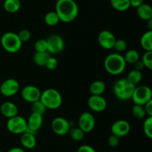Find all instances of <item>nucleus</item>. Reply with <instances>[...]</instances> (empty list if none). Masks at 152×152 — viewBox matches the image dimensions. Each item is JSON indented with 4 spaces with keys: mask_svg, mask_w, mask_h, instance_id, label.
I'll list each match as a JSON object with an SVG mask.
<instances>
[{
    "mask_svg": "<svg viewBox=\"0 0 152 152\" xmlns=\"http://www.w3.org/2000/svg\"><path fill=\"white\" fill-rule=\"evenodd\" d=\"M115 42L116 38L114 34L111 31L107 30L101 31L98 36V42L99 45L105 50L114 48Z\"/></svg>",
    "mask_w": 152,
    "mask_h": 152,
    "instance_id": "obj_13",
    "label": "nucleus"
},
{
    "mask_svg": "<svg viewBox=\"0 0 152 152\" xmlns=\"http://www.w3.org/2000/svg\"><path fill=\"white\" fill-rule=\"evenodd\" d=\"M137 13L142 20L148 21L152 19V7L148 4H142L137 7Z\"/></svg>",
    "mask_w": 152,
    "mask_h": 152,
    "instance_id": "obj_19",
    "label": "nucleus"
},
{
    "mask_svg": "<svg viewBox=\"0 0 152 152\" xmlns=\"http://www.w3.org/2000/svg\"><path fill=\"white\" fill-rule=\"evenodd\" d=\"M126 79H127L131 83H132V84L135 86V85L138 84V83L142 80V73H141V71L133 69L129 73L128 77Z\"/></svg>",
    "mask_w": 152,
    "mask_h": 152,
    "instance_id": "obj_27",
    "label": "nucleus"
},
{
    "mask_svg": "<svg viewBox=\"0 0 152 152\" xmlns=\"http://www.w3.org/2000/svg\"><path fill=\"white\" fill-rule=\"evenodd\" d=\"M0 111L4 117L8 119L15 117L18 114L17 106L11 102H4L1 104Z\"/></svg>",
    "mask_w": 152,
    "mask_h": 152,
    "instance_id": "obj_17",
    "label": "nucleus"
},
{
    "mask_svg": "<svg viewBox=\"0 0 152 152\" xmlns=\"http://www.w3.org/2000/svg\"><path fill=\"white\" fill-rule=\"evenodd\" d=\"M111 130L112 134L120 138L126 136L129 133L131 130V126L129 122L126 120H120L113 123Z\"/></svg>",
    "mask_w": 152,
    "mask_h": 152,
    "instance_id": "obj_14",
    "label": "nucleus"
},
{
    "mask_svg": "<svg viewBox=\"0 0 152 152\" xmlns=\"http://www.w3.org/2000/svg\"><path fill=\"white\" fill-rule=\"evenodd\" d=\"M27 128V120L21 116L16 115L7 120V129L12 134H22L26 132Z\"/></svg>",
    "mask_w": 152,
    "mask_h": 152,
    "instance_id": "obj_7",
    "label": "nucleus"
},
{
    "mask_svg": "<svg viewBox=\"0 0 152 152\" xmlns=\"http://www.w3.org/2000/svg\"><path fill=\"white\" fill-rule=\"evenodd\" d=\"M57 65H58L57 59H56L55 57H53V56H50V58L48 59L47 62H46V64L45 66L48 70L52 71V70L56 69V68L57 67Z\"/></svg>",
    "mask_w": 152,
    "mask_h": 152,
    "instance_id": "obj_36",
    "label": "nucleus"
},
{
    "mask_svg": "<svg viewBox=\"0 0 152 152\" xmlns=\"http://www.w3.org/2000/svg\"><path fill=\"white\" fill-rule=\"evenodd\" d=\"M7 152H25V151L22 148H19V147H14V148H12L10 150H8Z\"/></svg>",
    "mask_w": 152,
    "mask_h": 152,
    "instance_id": "obj_42",
    "label": "nucleus"
},
{
    "mask_svg": "<svg viewBox=\"0 0 152 152\" xmlns=\"http://www.w3.org/2000/svg\"><path fill=\"white\" fill-rule=\"evenodd\" d=\"M132 99L133 100L134 105H144L148 101L152 99L151 89L146 86L135 87Z\"/></svg>",
    "mask_w": 152,
    "mask_h": 152,
    "instance_id": "obj_6",
    "label": "nucleus"
},
{
    "mask_svg": "<svg viewBox=\"0 0 152 152\" xmlns=\"http://www.w3.org/2000/svg\"><path fill=\"white\" fill-rule=\"evenodd\" d=\"M46 110H47V108H45L44 104L40 100H38L32 103V106H31L32 113H36V114H40V115L42 116L45 113Z\"/></svg>",
    "mask_w": 152,
    "mask_h": 152,
    "instance_id": "obj_29",
    "label": "nucleus"
},
{
    "mask_svg": "<svg viewBox=\"0 0 152 152\" xmlns=\"http://www.w3.org/2000/svg\"><path fill=\"white\" fill-rule=\"evenodd\" d=\"M50 54L48 51L45 52H36L33 56V60L34 63L40 67L45 65L48 59L50 58Z\"/></svg>",
    "mask_w": 152,
    "mask_h": 152,
    "instance_id": "obj_21",
    "label": "nucleus"
},
{
    "mask_svg": "<svg viewBox=\"0 0 152 152\" xmlns=\"http://www.w3.org/2000/svg\"><path fill=\"white\" fill-rule=\"evenodd\" d=\"M114 48L118 52H123L127 48V43L124 39H116Z\"/></svg>",
    "mask_w": 152,
    "mask_h": 152,
    "instance_id": "obj_34",
    "label": "nucleus"
},
{
    "mask_svg": "<svg viewBox=\"0 0 152 152\" xmlns=\"http://www.w3.org/2000/svg\"><path fill=\"white\" fill-rule=\"evenodd\" d=\"M77 152H96L94 148L88 145H81L77 150Z\"/></svg>",
    "mask_w": 152,
    "mask_h": 152,
    "instance_id": "obj_38",
    "label": "nucleus"
},
{
    "mask_svg": "<svg viewBox=\"0 0 152 152\" xmlns=\"http://www.w3.org/2000/svg\"><path fill=\"white\" fill-rule=\"evenodd\" d=\"M55 12L59 20L63 22H71L77 17L79 7L74 0H57Z\"/></svg>",
    "mask_w": 152,
    "mask_h": 152,
    "instance_id": "obj_1",
    "label": "nucleus"
},
{
    "mask_svg": "<svg viewBox=\"0 0 152 152\" xmlns=\"http://www.w3.org/2000/svg\"><path fill=\"white\" fill-rule=\"evenodd\" d=\"M40 101L44 104L47 109H57L62 102V95L54 88H48L42 92Z\"/></svg>",
    "mask_w": 152,
    "mask_h": 152,
    "instance_id": "obj_4",
    "label": "nucleus"
},
{
    "mask_svg": "<svg viewBox=\"0 0 152 152\" xmlns=\"http://www.w3.org/2000/svg\"><path fill=\"white\" fill-rule=\"evenodd\" d=\"M147 22H148V23H147V28H148V31H152V19H149Z\"/></svg>",
    "mask_w": 152,
    "mask_h": 152,
    "instance_id": "obj_43",
    "label": "nucleus"
},
{
    "mask_svg": "<svg viewBox=\"0 0 152 152\" xmlns=\"http://www.w3.org/2000/svg\"><path fill=\"white\" fill-rule=\"evenodd\" d=\"M110 1L111 6L117 11H126L131 7L129 0H110Z\"/></svg>",
    "mask_w": 152,
    "mask_h": 152,
    "instance_id": "obj_24",
    "label": "nucleus"
},
{
    "mask_svg": "<svg viewBox=\"0 0 152 152\" xmlns=\"http://www.w3.org/2000/svg\"><path fill=\"white\" fill-rule=\"evenodd\" d=\"M89 90H90V92L92 95L102 96V94L105 91V83L101 81V80H96V81L93 82L91 84Z\"/></svg>",
    "mask_w": 152,
    "mask_h": 152,
    "instance_id": "obj_20",
    "label": "nucleus"
},
{
    "mask_svg": "<svg viewBox=\"0 0 152 152\" xmlns=\"http://www.w3.org/2000/svg\"><path fill=\"white\" fill-rule=\"evenodd\" d=\"M41 91L34 86H27L22 90V97L26 102L34 103L39 100L41 96Z\"/></svg>",
    "mask_w": 152,
    "mask_h": 152,
    "instance_id": "obj_12",
    "label": "nucleus"
},
{
    "mask_svg": "<svg viewBox=\"0 0 152 152\" xmlns=\"http://www.w3.org/2000/svg\"><path fill=\"white\" fill-rule=\"evenodd\" d=\"M123 57H124L126 63L134 64L140 59V54L137 50L131 49L126 52Z\"/></svg>",
    "mask_w": 152,
    "mask_h": 152,
    "instance_id": "obj_25",
    "label": "nucleus"
},
{
    "mask_svg": "<svg viewBox=\"0 0 152 152\" xmlns=\"http://www.w3.org/2000/svg\"><path fill=\"white\" fill-rule=\"evenodd\" d=\"M18 37H19V39L22 41V42H25L29 41L30 39H31V34L28 30L24 29L22 30L21 31H19V33L18 34Z\"/></svg>",
    "mask_w": 152,
    "mask_h": 152,
    "instance_id": "obj_35",
    "label": "nucleus"
},
{
    "mask_svg": "<svg viewBox=\"0 0 152 152\" xmlns=\"http://www.w3.org/2000/svg\"><path fill=\"white\" fill-rule=\"evenodd\" d=\"M88 105L91 110L95 112H102L106 108V99L102 96L91 95L88 100Z\"/></svg>",
    "mask_w": 152,
    "mask_h": 152,
    "instance_id": "obj_15",
    "label": "nucleus"
},
{
    "mask_svg": "<svg viewBox=\"0 0 152 152\" xmlns=\"http://www.w3.org/2000/svg\"><path fill=\"white\" fill-rule=\"evenodd\" d=\"M68 133H69L71 139L75 141H81L85 136V133L79 127L72 128V129L71 128Z\"/></svg>",
    "mask_w": 152,
    "mask_h": 152,
    "instance_id": "obj_28",
    "label": "nucleus"
},
{
    "mask_svg": "<svg viewBox=\"0 0 152 152\" xmlns=\"http://www.w3.org/2000/svg\"><path fill=\"white\" fill-rule=\"evenodd\" d=\"M132 114L137 119H142L146 116L145 108L143 105H134L132 108Z\"/></svg>",
    "mask_w": 152,
    "mask_h": 152,
    "instance_id": "obj_30",
    "label": "nucleus"
},
{
    "mask_svg": "<svg viewBox=\"0 0 152 152\" xmlns=\"http://www.w3.org/2000/svg\"><path fill=\"white\" fill-rule=\"evenodd\" d=\"M141 61L145 68L149 70L152 69V50L151 51H145V53L142 56Z\"/></svg>",
    "mask_w": 152,
    "mask_h": 152,
    "instance_id": "obj_32",
    "label": "nucleus"
},
{
    "mask_svg": "<svg viewBox=\"0 0 152 152\" xmlns=\"http://www.w3.org/2000/svg\"><path fill=\"white\" fill-rule=\"evenodd\" d=\"M19 90V83L15 79H8L1 83L0 87L1 94L4 96L10 97L17 94Z\"/></svg>",
    "mask_w": 152,
    "mask_h": 152,
    "instance_id": "obj_10",
    "label": "nucleus"
},
{
    "mask_svg": "<svg viewBox=\"0 0 152 152\" xmlns=\"http://www.w3.org/2000/svg\"><path fill=\"white\" fill-rule=\"evenodd\" d=\"M143 106L145 108L146 115H148V117H152V99L148 101Z\"/></svg>",
    "mask_w": 152,
    "mask_h": 152,
    "instance_id": "obj_39",
    "label": "nucleus"
},
{
    "mask_svg": "<svg viewBox=\"0 0 152 152\" xmlns=\"http://www.w3.org/2000/svg\"><path fill=\"white\" fill-rule=\"evenodd\" d=\"M59 18L55 11H50L45 16V22L48 26H55L59 22Z\"/></svg>",
    "mask_w": 152,
    "mask_h": 152,
    "instance_id": "obj_26",
    "label": "nucleus"
},
{
    "mask_svg": "<svg viewBox=\"0 0 152 152\" xmlns=\"http://www.w3.org/2000/svg\"><path fill=\"white\" fill-rule=\"evenodd\" d=\"M120 138L114 134H111L108 139V144L111 147H116L119 145Z\"/></svg>",
    "mask_w": 152,
    "mask_h": 152,
    "instance_id": "obj_37",
    "label": "nucleus"
},
{
    "mask_svg": "<svg viewBox=\"0 0 152 152\" xmlns=\"http://www.w3.org/2000/svg\"><path fill=\"white\" fill-rule=\"evenodd\" d=\"M3 5L7 13H14L20 9L22 3L20 0H5Z\"/></svg>",
    "mask_w": 152,
    "mask_h": 152,
    "instance_id": "obj_22",
    "label": "nucleus"
},
{
    "mask_svg": "<svg viewBox=\"0 0 152 152\" xmlns=\"http://www.w3.org/2000/svg\"><path fill=\"white\" fill-rule=\"evenodd\" d=\"M129 1H130L131 6L134 7H138L144 2V0H129Z\"/></svg>",
    "mask_w": 152,
    "mask_h": 152,
    "instance_id": "obj_40",
    "label": "nucleus"
},
{
    "mask_svg": "<svg viewBox=\"0 0 152 152\" xmlns=\"http://www.w3.org/2000/svg\"><path fill=\"white\" fill-rule=\"evenodd\" d=\"M96 121L92 114L89 112H83L80 116L78 120V127L84 133H89L92 132L95 127Z\"/></svg>",
    "mask_w": 152,
    "mask_h": 152,
    "instance_id": "obj_9",
    "label": "nucleus"
},
{
    "mask_svg": "<svg viewBox=\"0 0 152 152\" xmlns=\"http://www.w3.org/2000/svg\"><path fill=\"white\" fill-rule=\"evenodd\" d=\"M20 142L22 146L25 148H28V149H32L37 145V140H36L35 134L27 132L22 134Z\"/></svg>",
    "mask_w": 152,
    "mask_h": 152,
    "instance_id": "obj_18",
    "label": "nucleus"
},
{
    "mask_svg": "<svg viewBox=\"0 0 152 152\" xmlns=\"http://www.w3.org/2000/svg\"><path fill=\"white\" fill-rule=\"evenodd\" d=\"M48 52L50 54H57L63 50L65 43L62 37L57 34H52L46 39Z\"/></svg>",
    "mask_w": 152,
    "mask_h": 152,
    "instance_id": "obj_8",
    "label": "nucleus"
},
{
    "mask_svg": "<svg viewBox=\"0 0 152 152\" xmlns=\"http://www.w3.org/2000/svg\"><path fill=\"white\" fill-rule=\"evenodd\" d=\"M134 65V66H135L134 69L137 70V71H141V70L143 69L144 67H145V66H144L143 63L142 62V61L140 60V59L137 61V62H135Z\"/></svg>",
    "mask_w": 152,
    "mask_h": 152,
    "instance_id": "obj_41",
    "label": "nucleus"
},
{
    "mask_svg": "<svg viewBox=\"0 0 152 152\" xmlns=\"http://www.w3.org/2000/svg\"><path fill=\"white\" fill-rule=\"evenodd\" d=\"M42 122V116L36 113H31L27 121L28 128L26 132L35 134V132H37L41 128Z\"/></svg>",
    "mask_w": 152,
    "mask_h": 152,
    "instance_id": "obj_16",
    "label": "nucleus"
},
{
    "mask_svg": "<svg viewBox=\"0 0 152 152\" xmlns=\"http://www.w3.org/2000/svg\"><path fill=\"white\" fill-rule=\"evenodd\" d=\"M136 86L131 83L126 78H122L116 81L113 87L114 94L120 100L132 99Z\"/></svg>",
    "mask_w": 152,
    "mask_h": 152,
    "instance_id": "obj_3",
    "label": "nucleus"
},
{
    "mask_svg": "<svg viewBox=\"0 0 152 152\" xmlns=\"http://www.w3.org/2000/svg\"><path fill=\"white\" fill-rule=\"evenodd\" d=\"M104 67L108 74L111 75H119L126 69V62L123 55L114 53L105 57Z\"/></svg>",
    "mask_w": 152,
    "mask_h": 152,
    "instance_id": "obj_2",
    "label": "nucleus"
},
{
    "mask_svg": "<svg viewBox=\"0 0 152 152\" xmlns=\"http://www.w3.org/2000/svg\"><path fill=\"white\" fill-rule=\"evenodd\" d=\"M140 44L145 51L152 50V31L144 33L140 39Z\"/></svg>",
    "mask_w": 152,
    "mask_h": 152,
    "instance_id": "obj_23",
    "label": "nucleus"
},
{
    "mask_svg": "<svg viewBox=\"0 0 152 152\" xmlns=\"http://www.w3.org/2000/svg\"><path fill=\"white\" fill-rule=\"evenodd\" d=\"M34 48L36 52H45L48 51V46L46 39H38L34 44Z\"/></svg>",
    "mask_w": 152,
    "mask_h": 152,
    "instance_id": "obj_33",
    "label": "nucleus"
},
{
    "mask_svg": "<svg viewBox=\"0 0 152 152\" xmlns=\"http://www.w3.org/2000/svg\"><path fill=\"white\" fill-rule=\"evenodd\" d=\"M143 132L149 139L152 138V117H148L143 123Z\"/></svg>",
    "mask_w": 152,
    "mask_h": 152,
    "instance_id": "obj_31",
    "label": "nucleus"
},
{
    "mask_svg": "<svg viewBox=\"0 0 152 152\" xmlns=\"http://www.w3.org/2000/svg\"><path fill=\"white\" fill-rule=\"evenodd\" d=\"M51 129L56 134L63 136L67 134L71 129L70 123L63 117H56L51 123Z\"/></svg>",
    "mask_w": 152,
    "mask_h": 152,
    "instance_id": "obj_11",
    "label": "nucleus"
},
{
    "mask_svg": "<svg viewBox=\"0 0 152 152\" xmlns=\"http://www.w3.org/2000/svg\"><path fill=\"white\" fill-rule=\"evenodd\" d=\"M1 44L3 48L9 53H16L22 46V42L18 34L13 32L4 33L1 36Z\"/></svg>",
    "mask_w": 152,
    "mask_h": 152,
    "instance_id": "obj_5",
    "label": "nucleus"
}]
</instances>
